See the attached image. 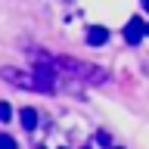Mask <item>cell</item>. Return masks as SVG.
<instances>
[{
  "mask_svg": "<svg viewBox=\"0 0 149 149\" xmlns=\"http://www.w3.org/2000/svg\"><path fill=\"white\" fill-rule=\"evenodd\" d=\"M56 65H59L62 72H68L72 78H81V81H87V84H106V72H102V68H96V65H90V62H81V59H74V56H59Z\"/></svg>",
  "mask_w": 149,
  "mask_h": 149,
  "instance_id": "1",
  "label": "cell"
},
{
  "mask_svg": "<svg viewBox=\"0 0 149 149\" xmlns=\"http://www.w3.org/2000/svg\"><path fill=\"white\" fill-rule=\"evenodd\" d=\"M34 78H37V84H40L44 93L56 90V65L47 56H34Z\"/></svg>",
  "mask_w": 149,
  "mask_h": 149,
  "instance_id": "2",
  "label": "cell"
},
{
  "mask_svg": "<svg viewBox=\"0 0 149 149\" xmlns=\"http://www.w3.org/2000/svg\"><path fill=\"white\" fill-rule=\"evenodd\" d=\"M0 78H3L6 84H13V87H22V90H40V84H37L34 72L28 74V72H22V68L3 65V68H0Z\"/></svg>",
  "mask_w": 149,
  "mask_h": 149,
  "instance_id": "3",
  "label": "cell"
},
{
  "mask_svg": "<svg viewBox=\"0 0 149 149\" xmlns=\"http://www.w3.org/2000/svg\"><path fill=\"white\" fill-rule=\"evenodd\" d=\"M143 34H146V25H143V19H140V16H134L127 25H124V40H127L130 47H137L140 40H143Z\"/></svg>",
  "mask_w": 149,
  "mask_h": 149,
  "instance_id": "4",
  "label": "cell"
},
{
  "mask_svg": "<svg viewBox=\"0 0 149 149\" xmlns=\"http://www.w3.org/2000/svg\"><path fill=\"white\" fill-rule=\"evenodd\" d=\"M106 40H109V31H106L102 25H96V28H90V31H87V44H93V47H102Z\"/></svg>",
  "mask_w": 149,
  "mask_h": 149,
  "instance_id": "5",
  "label": "cell"
},
{
  "mask_svg": "<svg viewBox=\"0 0 149 149\" xmlns=\"http://www.w3.org/2000/svg\"><path fill=\"white\" fill-rule=\"evenodd\" d=\"M19 121H22V127H25V130H34L37 127V112L31 109V106H25V109L19 112Z\"/></svg>",
  "mask_w": 149,
  "mask_h": 149,
  "instance_id": "6",
  "label": "cell"
},
{
  "mask_svg": "<svg viewBox=\"0 0 149 149\" xmlns=\"http://www.w3.org/2000/svg\"><path fill=\"white\" fill-rule=\"evenodd\" d=\"M0 149H19V146H16V140H13V137L0 134Z\"/></svg>",
  "mask_w": 149,
  "mask_h": 149,
  "instance_id": "7",
  "label": "cell"
},
{
  "mask_svg": "<svg viewBox=\"0 0 149 149\" xmlns=\"http://www.w3.org/2000/svg\"><path fill=\"white\" fill-rule=\"evenodd\" d=\"M13 118V109H9V102H0V121H9Z\"/></svg>",
  "mask_w": 149,
  "mask_h": 149,
  "instance_id": "8",
  "label": "cell"
},
{
  "mask_svg": "<svg viewBox=\"0 0 149 149\" xmlns=\"http://www.w3.org/2000/svg\"><path fill=\"white\" fill-rule=\"evenodd\" d=\"M143 6H146V13H149V0H143Z\"/></svg>",
  "mask_w": 149,
  "mask_h": 149,
  "instance_id": "9",
  "label": "cell"
},
{
  "mask_svg": "<svg viewBox=\"0 0 149 149\" xmlns=\"http://www.w3.org/2000/svg\"><path fill=\"white\" fill-rule=\"evenodd\" d=\"M146 34H149V22H146Z\"/></svg>",
  "mask_w": 149,
  "mask_h": 149,
  "instance_id": "10",
  "label": "cell"
},
{
  "mask_svg": "<svg viewBox=\"0 0 149 149\" xmlns=\"http://www.w3.org/2000/svg\"><path fill=\"white\" fill-rule=\"evenodd\" d=\"M115 149H118V146H115Z\"/></svg>",
  "mask_w": 149,
  "mask_h": 149,
  "instance_id": "11",
  "label": "cell"
}]
</instances>
